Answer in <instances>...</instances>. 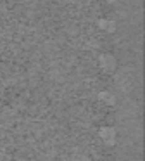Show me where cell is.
<instances>
[{"label": "cell", "mask_w": 145, "mask_h": 161, "mask_svg": "<svg viewBox=\"0 0 145 161\" xmlns=\"http://www.w3.org/2000/svg\"><path fill=\"white\" fill-rule=\"evenodd\" d=\"M100 137H102L107 144H114V140H116V132H114L112 128H102L100 130Z\"/></svg>", "instance_id": "2"}, {"label": "cell", "mask_w": 145, "mask_h": 161, "mask_svg": "<svg viewBox=\"0 0 145 161\" xmlns=\"http://www.w3.org/2000/svg\"><path fill=\"white\" fill-rule=\"evenodd\" d=\"M100 99H104V101H107V102H109V104H112V97H110V95H105V94H102V95H100Z\"/></svg>", "instance_id": "4"}, {"label": "cell", "mask_w": 145, "mask_h": 161, "mask_svg": "<svg viewBox=\"0 0 145 161\" xmlns=\"http://www.w3.org/2000/svg\"><path fill=\"white\" fill-rule=\"evenodd\" d=\"M100 63H102V68L105 71H112L114 68H116V59H114L112 56H109V54H104V56L100 57Z\"/></svg>", "instance_id": "1"}, {"label": "cell", "mask_w": 145, "mask_h": 161, "mask_svg": "<svg viewBox=\"0 0 145 161\" xmlns=\"http://www.w3.org/2000/svg\"><path fill=\"white\" fill-rule=\"evenodd\" d=\"M99 26L102 30H105V31H114V30H116V25H114L112 21H109V19H100Z\"/></svg>", "instance_id": "3"}]
</instances>
